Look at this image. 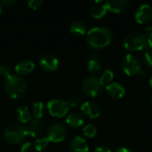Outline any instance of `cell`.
Masks as SVG:
<instances>
[{"label":"cell","instance_id":"d590c367","mask_svg":"<svg viewBox=\"0 0 152 152\" xmlns=\"http://www.w3.org/2000/svg\"><path fill=\"white\" fill-rule=\"evenodd\" d=\"M151 107H152V96L151 97Z\"/></svg>","mask_w":152,"mask_h":152},{"label":"cell","instance_id":"4fadbf2b","mask_svg":"<svg viewBox=\"0 0 152 152\" xmlns=\"http://www.w3.org/2000/svg\"><path fill=\"white\" fill-rule=\"evenodd\" d=\"M27 135L31 137H39L44 131V124L39 119H31L28 123V126H25Z\"/></svg>","mask_w":152,"mask_h":152},{"label":"cell","instance_id":"30bf717a","mask_svg":"<svg viewBox=\"0 0 152 152\" xmlns=\"http://www.w3.org/2000/svg\"><path fill=\"white\" fill-rule=\"evenodd\" d=\"M39 65L45 71H55L59 67V60L52 54H45L39 60Z\"/></svg>","mask_w":152,"mask_h":152},{"label":"cell","instance_id":"ffe728a7","mask_svg":"<svg viewBox=\"0 0 152 152\" xmlns=\"http://www.w3.org/2000/svg\"><path fill=\"white\" fill-rule=\"evenodd\" d=\"M69 31L75 36H83L86 33V27L81 21H73L69 26Z\"/></svg>","mask_w":152,"mask_h":152},{"label":"cell","instance_id":"e0dca14e","mask_svg":"<svg viewBox=\"0 0 152 152\" xmlns=\"http://www.w3.org/2000/svg\"><path fill=\"white\" fill-rule=\"evenodd\" d=\"M16 118L22 124H28L32 119L31 110L27 106H19L15 110Z\"/></svg>","mask_w":152,"mask_h":152},{"label":"cell","instance_id":"9a60e30c","mask_svg":"<svg viewBox=\"0 0 152 152\" xmlns=\"http://www.w3.org/2000/svg\"><path fill=\"white\" fill-rule=\"evenodd\" d=\"M35 69V63L28 59H22L19 61L15 66V71L18 75H28Z\"/></svg>","mask_w":152,"mask_h":152},{"label":"cell","instance_id":"8fae6325","mask_svg":"<svg viewBox=\"0 0 152 152\" xmlns=\"http://www.w3.org/2000/svg\"><path fill=\"white\" fill-rule=\"evenodd\" d=\"M81 111L90 118H96L101 114V108L95 102L87 101L81 105Z\"/></svg>","mask_w":152,"mask_h":152},{"label":"cell","instance_id":"9c48e42d","mask_svg":"<svg viewBox=\"0 0 152 152\" xmlns=\"http://www.w3.org/2000/svg\"><path fill=\"white\" fill-rule=\"evenodd\" d=\"M134 19L139 24H145L152 19V7L149 4H141L134 12Z\"/></svg>","mask_w":152,"mask_h":152},{"label":"cell","instance_id":"5bb4252c","mask_svg":"<svg viewBox=\"0 0 152 152\" xmlns=\"http://www.w3.org/2000/svg\"><path fill=\"white\" fill-rule=\"evenodd\" d=\"M108 11L114 13H120L124 12L129 5L128 0H110L105 2Z\"/></svg>","mask_w":152,"mask_h":152},{"label":"cell","instance_id":"8992f818","mask_svg":"<svg viewBox=\"0 0 152 152\" xmlns=\"http://www.w3.org/2000/svg\"><path fill=\"white\" fill-rule=\"evenodd\" d=\"M104 85L101 81L100 77L91 76L86 77L81 84L82 92L88 97L94 98L100 95L103 91Z\"/></svg>","mask_w":152,"mask_h":152},{"label":"cell","instance_id":"f1b7e54d","mask_svg":"<svg viewBox=\"0 0 152 152\" xmlns=\"http://www.w3.org/2000/svg\"><path fill=\"white\" fill-rule=\"evenodd\" d=\"M43 3H44L43 0H28L27 1V4L28 5V7H30L33 10L39 8L43 4Z\"/></svg>","mask_w":152,"mask_h":152},{"label":"cell","instance_id":"8d00e7d4","mask_svg":"<svg viewBox=\"0 0 152 152\" xmlns=\"http://www.w3.org/2000/svg\"><path fill=\"white\" fill-rule=\"evenodd\" d=\"M1 12H2V6H1V4H0V13H1Z\"/></svg>","mask_w":152,"mask_h":152},{"label":"cell","instance_id":"83f0119b","mask_svg":"<svg viewBox=\"0 0 152 152\" xmlns=\"http://www.w3.org/2000/svg\"><path fill=\"white\" fill-rule=\"evenodd\" d=\"M143 62L148 67L152 69V50H148L143 55Z\"/></svg>","mask_w":152,"mask_h":152},{"label":"cell","instance_id":"4316f807","mask_svg":"<svg viewBox=\"0 0 152 152\" xmlns=\"http://www.w3.org/2000/svg\"><path fill=\"white\" fill-rule=\"evenodd\" d=\"M80 102H81V99H80V97H78L77 95L70 96L67 101L69 107H71V108H75V107L78 106L80 104Z\"/></svg>","mask_w":152,"mask_h":152},{"label":"cell","instance_id":"e575fe53","mask_svg":"<svg viewBox=\"0 0 152 152\" xmlns=\"http://www.w3.org/2000/svg\"><path fill=\"white\" fill-rule=\"evenodd\" d=\"M149 83H150V86H151V88L152 89V74L150 77V79H149Z\"/></svg>","mask_w":152,"mask_h":152},{"label":"cell","instance_id":"6da1fadb","mask_svg":"<svg viewBox=\"0 0 152 152\" xmlns=\"http://www.w3.org/2000/svg\"><path fill=\"white\" fill-rule=\"evenodd\" d=\"M112 37V32L106 27H94L86 32V42L94 49L108 46L111 43Z\"/></svg>","mask_w":152,"mask_h":152},{"label":"cell","instance_id":"1f68e13d","mask_svg":"<svg viewBox=\"0 0 152 152\" xmlns=\"http://www.w3.org/2000/svg\"><path fill=\"white\" fill-rule=\"evenodd\" d=\"M94 152H111V151H110V149L109 147L102 145V146H99V147L95 148Z\"/></svg>","mask_w":152,"mask_h":152},{"label":"cell","instance_id":"7402d4cb","mask_svg":"<svg viewBox=\"0 0 152 152\" xmlns=\"http://www.w3.org/2000/svg\"><path fill=\"white\" fill-rule=\"evenodd\" d=\"M87 70L93 74L96 75L102 70V64L99 59H91L87 61Z\"/></svg>","mask_w":152,"mask_h":152},{"label":"cell","instance_id":"d4e9b609","mask_svg":"<svg viewBox=\"0 0 152 152\" xmlns=\"http://www.w3.org/2000/svg\"><path fill=\"white\" fill-rule=\"evenodd\" d=\"M113 78H114V73L111 69H105L100 77V79L103 85L104 84H110L113 80Z\"/></svg>","mask_w":152,"mask_h":152},{"label":"cell","instance_id":"5b68a950","mask_svg":"<svg viewBox=\"0 0 152 152\" xmlns=\"http://www.w3.org/2000/svg\"><path fill=\"white\" fill-rule=\"evenodd\" d=\"M121 66H122L123 71L127 76L136 77V76L144 74L141 61L136 55L133 53H128L123 57Z\"/></svg>","mask_w":152,"mask_h":152},{"label":"cell","instance_id":"d6986e66","mask_svg":"<svg viewBox=\"0 0 152 152\" xmlns=\"http://www.w3.org/2000/svg\"><path fill=\"white\" fill-rule=\"evenodd\" d=\"M66 123L72 128H78L84 125V118L77 112H72L67 116Z\"/></svg>","mask_w":152,"mask_h":152},{"label":"cell","instance_id":"cb8c5ba5","mask_svg":"<svg viewBox=\"0 0 152 152\" xmlns=\"http://www.w3.org/2000/svg\"><path fill=\"white\" fill-rule=\"evenodd\" d=\"M83 134L87 138H93L97 134V128L93 124H87L83 127Z\"/></svg>","mask_w":152,"mask_h":152},{"label":"cell","instance_id":"3957f363","mask_svg":"<svg viewBox=\"0 0 152 152\" xmlns=\"http://www.w3.org/2000/svg\"><path fill=\"white\" fill-rule=\"evenodd\" d=\"M27 136L25 126L18 123H12L8 125L3 131V137L4 141L12 145L20 144Z\"/></svg>","mask_w":152,"mask_h":152},{"label":"cell","instance_id":"7c38bea8","mask_svg":"<svg viewBox=\"0 0 152 152\" xmlns=\"http://www.w3.org/2000/svg\"><path fill=\"white\" fill-rule=\"evenodd\" d=\"M106 92L113 99H121L126 94V88L119 82H112L106 86Z\"/></svg>","mask_w":152,"mask_h":152},{"label":"cell","instance_id":"44dd1931","mask_svg":"<svg viewBox=\"0 0 152 152\" xmlns=\"http://www.w3.org/2000/svg\"><path fill=\"white\" fill-rule=\"evenodd\" d=\"M45 113V105L41 102H37L33 103L31 108V114L35 119H41Z\"/></svg>","mask_w":152,"mask_h":152},{"label":"cell","instance_id":"836d02e7","mask_svg":"<svg viewBox=\"0 0 152 152\" xmlns=\"http://www.w3.org/2000/svg\"><path fill=\"white\" fill-rule=\"evenodd\" d=\"M14 3H15L14 0H4V1H2V4H4V5H7V6L12 5V4H14Z\"/></svg>","mask_w":152,"mask_h":152},{"label":"cell","instance_id":"f546056e","mask_svg":"<svg viewBox=\"0 0 152 152\" xmlns=\"http://www.w3.org/2000/svg\"><path fill=\"white\" fill-rule=\"evenodd\" d=\"M0 75L2 77H4L5 78L8 77L11 75V69L8 65L6 64H3L0 65Z\"/></svg>","mask_w":152,"mask_h":152},{"label":"cell","instance_id":"4dcf8cb0","mask_svg":"<svg viewBox=\"0 0 152 152\" xmlns=\"http://www.w3.org/2000/svg\"><path fill=\"white\" fill-rule=\"evenodd\" d=\"M33 151H34V147L29 142H26L21 145L20 152H33Z\"/></svg>","mask_w":152,"mask_h":152},{"label":"cell","instance_id":"277c9868","mask_svg":"<svg viewBox=\"0 0 152 152\" xmlns=\"http://www.w3.org/2000/svg\"><path fill=\"white\" fill-rule=\"evenodd\" d=\"M124 47L129 52L142 51L147 47L146 38L143 33L133 31L128 33L123 41Z\"/></svg>","mask_w":152,"mask_h":152},{"label":"cell","instance_id":"52a82bcc","mask_svg":"<svg viewBox=\"0 0 152 152\" xmlns=\"http://www.w3.org/2000/svg\"><path fill=\"white\" fill-rule=\"evenodd\" d=\"M46 108L50 115L55 118H62L66 116L69 110L67 102H64L63 100L61 99L51 100L47 103Z\"/></svg>","mask_w":152,"mask_h":152},{"label":"cell","instance_id":"d6a6232c","mask_svg":"<svg viewBox=\"0 0 152 152\" xmlns=\"http://www.w3.org/2000/svg\"><path fill=\"white\" fill-rule=\"evenodd\" d=\"M114 152H133L130 149L126 148V147H119L118 149H116Z\"/></svg>","mask_w":152,"mask_h":152},{"label":"cell","instance_id":"603a6c76","mask_svg":"<svg viewBox=\"0 0 152 152\" xmlns=\"http://www.w3.org/2000/svg\"><path fill=\"white\" fill-rule=\"evenodd\" d=\"M49 142H50V141L48 140V138L46 136H39L35 141L34 148L37 151H42L45 148H47Z\"/></svg>","mask_w":152,"mask_h":152},{"label":"cell","instance_id":"484cf974","mask_svg":"<svg viewBox=\"0 0 152 152\" xmlns=\"http://www.w3.org/2000/svg\"><path fill=\"white\" fill-rule=\"evenodd\" d=\"M144 36L146 38L147 47L150 50H152V26H149L145 28Z\"/></svg>","mask_w":152,"mask_h":152},{"label":"cell","instance_id":"ac0fdd59","mask_svg":"<svg viewBox=\"0 0 152 152\" xmlns=\"http://www.w3.org/2000/svg\"><path fill=\"white\" fill-rule=\"evenodd\" d=\"M107 12L108 9L106 4L105 2H102V1L95 2V4H94L90 10L91 16L94 19H102L103 16H105Z\"/></svg>","mask_w":152,"mask_h":152},{"label":"cell","instance_id":"2e32d148","mask_svg":"<svg viewBox=\"0 0 152 152\" xmlns=\"http://www.w3.org/2000/svg\"><path fill=\"white\" fill-rule=\"evenodd\" d=\"M71 152H89V145L86 140L81 136H76L70 142Z\"/></svg>","mask_w":152,"mask_h":152},{"label":"cell","instance_id":"7a4b0ae2","mask_svg":"<svg viewBox=\"0 0 152 152\" xmlns=\"http://www.w3.org/2000/svg\"><path fill=\"white\" fill-rule=\"evenodd\" d=\"M4 89L10 98L17 100L25 94L27 90V84L25 80L19 75L11 74L4 80Z\"/></svg>","mask_w":152,"mask_h":152},{"label":"cell","instance_id":"ba28073f","mask_svg":"<svg viewBox=\"0 0 152 152\" xmlns=\"http://www.w3.org/2000/svg\"><path fill=\"white\" fill-rule=\"evenodd\" d=\"M67 136V128L61 123H53L47 129V138L52 142H61Z\"/></svg>","mask_w":152,"mask_h":152}]
</instances>
